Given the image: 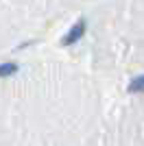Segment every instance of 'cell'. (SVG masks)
Segmentation results:
<instances>
[{
    "label": "cell",
    "mask_w": 144,
    "mask_h": 146,
    "mask_svg": "<svg viewBox=\"0 0 144 146\" xmlns=\"http://www.w3.org/2000/svg\"><path fill=\"white\" fill-rule=\"evenodd\" d=\"M85 31H87V22H85V20H79L77 24L61 37V46H72V44H77L79 39L85 35Z\"/></svg>",
    "instance_id": "1"
},
{
    "label": "cell",
    "mask_w": 144,
    "mask_h": 146,
    "mask_svg": "<svg viewBox=\"0 0 144 146\" xmlns=\"http://www.w3.org/2000/svg\"><path fill=\"white\" fill-rule=\"evenodd\" d=\"M18 72V63H13V61H7L0 66V79H5V76H11V74Z\"/></svg>",
    "instance_id": "2"
},
{
    "label": "cell",
    "mask_w": 144,
    "mask_h": 146,
    "mask_svg": "<svg viewBox=\"0 0 144 146\" xmlns=\"http://www.w3.org/2000/svg\"><path fill=\"white\" fill-rule=\"evenodd\" d=\"M129 92H131V94H135V92H144V74L131 81V85H129Z\"/></svg>",
    "instance_id": "3"
}]
</instances>
